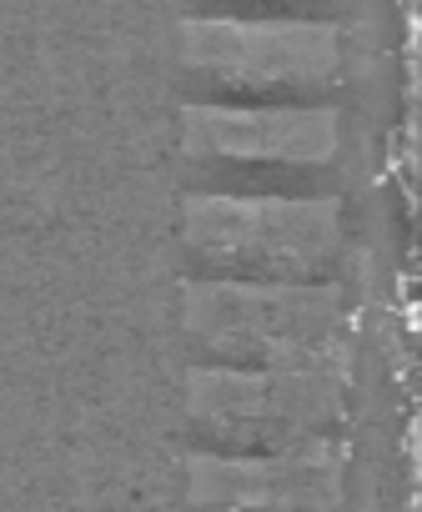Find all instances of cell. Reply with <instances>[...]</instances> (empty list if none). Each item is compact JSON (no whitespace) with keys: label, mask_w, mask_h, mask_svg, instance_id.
Returning a JSON list of instances; mask_svg holds the SVG:
<instances>
[{"label":"cell","mask_w":422,"mask_h":512,"mask_svg":"<svg viewBox=\"0 0 422 512\" xmlns=\"http://www.w3.org/2000/svg\"><path fill=\"white\" fill-rule=\"evenodd\" d=\"M342 146V116L332 106H186L181 151L232 161L327 166Z\"/></svg>","instance_id":"obj_5"},{"label":"cell","mask_w":422,"mask_h":512,"mask_svg":"<svg viewBox=\"0 0 422 512\" xmlns=\"http://www.w3.org/2000/svg\"><path fill=\"white\" fill-rule=\"evenodd\" d=\"M186 332L222 347L257 352L267 362H317L342 322V292L332 282H181Z\"/></svg>","instance_id":"obj_1"},{"label":"cell","mask_w":422,"mask_h":512,"mask_svg":"<svg viewBox=\"0 0 422 512\" xmlns=\"http://www.w3.org/2000/svg\"><path fill=\"white\" fill-rule=\"evenodd\" d=\"M186 407L222 427H317L342 407V377L322 362H272L267 372L191 367Z\"/></svg>","instance_id":"obj_4"},{"label":"cell","mask_w":422,"mask_h":512,"mask_svg":"<svg viewBox=\"0 0 422 512\" xmlns=\"http://www.w3.org/2000/svg\"><path fill=\"white\" fill-rule=\"evenodd\" d=\"M181 61L237 86H327L342 71L332 21H181Z\"/></svg>","instance_id":"obj_3"},{"label":"cell","mask_w":422,"mask_h":512,"mask_svg":"<svg viewBox=\"0 0 422 512\" xmlns=\"http://www.w3.org/2000/svg\"><path fill=\"white\" fill-rule=\"evenodd\" d=\"M181 236L196 256L217 267L312 272L342 246V201L191 191L181 201Z\"/></svg>","instance_id":"obj_2"},{"label":"cell","mask_w":422,"mask_h":512,"mask_svg":"<svg viewBox=\"0 0 422 512\" xmlns=\"http://www.w3.org/2000/svg\"><path fill=\"white\" fill-rule=\"evenodd\" d=\"M186 502L196 507H337L342 502V457L332 442L307 437L277 457H191Z\"/></svg>","instance_id":"obj_6"}]
</instances>
